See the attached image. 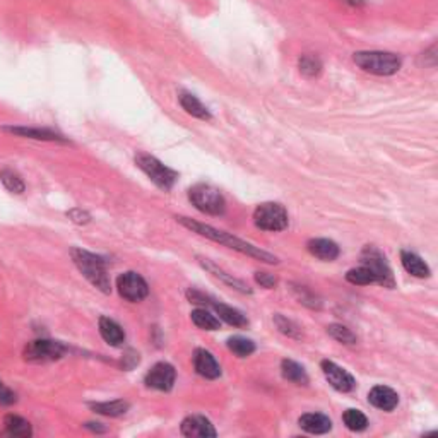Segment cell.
I'll use <instances>...</instances> for the list:
<instances>
[{
  "label": "cell",
  "instance_id": "6da1fadb",
  "mask_svg": "<svg viewBox=\"0 0 438 438\" xmlns=\"http://www.w3.org/2000/svg\"><path fill=\"white\" fill-rule=\"evenodd\" d=\"M177 221H178L180 224H183V226H185L187 230L192 231V233H197V235H201V237H205V238L212 240V242H218V243H221V245L228 247V249L237 250V252L243 253V256L253 257V259H259L262 262H267V264H278V259H276L274 256H271V253H269V252H264V250L257 249V247L250 245V243L243 242V240L233 237V235L224 233V231L216 230V228L208 226V224L197 223V221H194V219H190V218H183V216H180V218H177Z\"/></svg>",
  "mask_w": 438,
  "mask_h": 438
},
{
  "label": "cell",
  "instance_id": "7a4b0ae2",
  "mask_svg": "<svg viewBox=\"0 0 438 438\" xmlns=\"http://www.w3.org/2000/svg\"><path fill=\"white\" fill-rule=\"evenodd\" d=\"M70 256H72L74 264L79 269L81 274L84 276L96 290H100L101 293L108 295L111 291L110 278H108L107 271V260L103 257L96 256V253L88 252V250L82 249H72L70 250Z\"/></svg>",
  "mask_w": 438,
  "mask_h": 438
},
{
  "label": "cell",
  "instance_id": "3957f363",
  "mask_svg": "<svg viewBox=\"0 0 438 438\" xmlns=\"http://www.w3.org/2000/svg\"><path fill=\"white\" fill-rule=\"evenodd\" d=\"M353 60L359 69L375 76H392L400 69V58L391 52H358Z\"/></svg>",
  "mask_w": 438,
  "mask_h": 438
},
{
  "label": "cell",
  "instance_id": "277c9868",
  "mask_svg": "<svg viewBox=\"0 0 438 438\" xmlns=\"http://www.w3.org/2000/svg\"><path fill=\"white\" fill-rule=\"evenodd\" d=\"M189 199L196 205V209L205 212V214L219 216L226 209V202H224V197L221 196L219 190L211 185H204V183L192 187L189 190Z\"/></svg>",
  "mask_w": 438,
  "mask_h": 438
},
{
  "label": "cell",
  "instance_id": "5b68a950",
  "mask_svg": "<svg viewBox=\"0 0 438 438\" xmlns=\"http://www.w3.org/2000/svg\"><path fill=\"white\" fill-rule=\"evenodd\" d=\"M136 164L148 175L149 180L152 183L159 187L163 190H170L171 187L177 182V173L173 170H170L168 166H164L159 159H156L155 156L146 155V152H139L136 156Z\"/></svg>",
  "mask_w": 438,
  "mask_h": 438
},
{
  "label": "cell",
  "instance_id": "8992f818",
  "mask_svg": "<svg viewBox=\"0 0 438 438\" xmlns=\"http://www.w3.org/2000/svg\"><path fill=\"white\" fill-rule=\"evenodd\" d=\"M253 223L264 231H283L288 228V212L278 202H265L253 212Z\"/></svg>",
  "mask_w": 438,
  "mask_h": 438
},
{
  "label": "cell",
  "instance_id": "52a82bcc",
  "mask_svg": "<svg viewBox=\"0 0 438 438\" xmlns=\"http://www.w3.org/2000/svg\"><path fill=\"white\" fill-rule=\"evenodd\" d=\"M67 347L63 346L58 341H50V339H36L31 343L26 344L24 347V359L35 363H47V361H55L60 359L65 354Z\"/></svg>",
  "mask_w": 438,
  "mask_h": 438
},
{
  "label": "cell",
  "instance_id": "ba28073f",
  "mask_svg": "<svg viewBox=\"0 0 438 438\" xmlns=\"http://www.w3.org/2000/svg\"><path fill=\"white\" fill-rule=\"evenodd\" d=\"M361 265H365L372 272L375 283L385 288H394V276L379 250H375L373 247H366L361 253Z\"/></svg>",
  "mask_w": 438,
  "mask_h": 438
},
{
  "label": "cell",
  "instance_id": "9c48e42d",
  "mask_svg": "<svg viewBox=\"0 0 438 438\" xmlns=\"http://www.w3.org/2000/svg\"><path fill=\"white\" fill-rule=\"evenodd\" d=\"M118 295L127 302H142L149 295V286L137 272H123L117 279Z\"/></svg>",
  "mask_w": 438,
  "mask_h": 438
},
{
  "label": "cell",
  "instance_id": "30bf717a",
  "mask_svg": "<svg viewBox=\"0 0 438 438\" xmlns=\"http://www.w3.org/2000/svg\"><path fill=\"white\" fill-rule=\"evenodd\" d=\"M175 379H177V372H175L173 366L170 363H156L151 370L146 375V385L149 389H155V391L161 392H168L173 389Z\"/></svg>",
  "mask_w": 438,
  "mask_h": 438
},
{
  "label": "cell",
  "instance_id": "8fae6325",
  "mask_svg": "<svg viewBox=\"0 0 438 438\" xmlns=\"http://www.w3.org/2000/svg\"><path fill=\"white\" fill-rule=\"evenodd\" d=\"M322 372H324L325 379H327L329 384H331L332 387L339 392H351L354 389V385H357L353 375L347 373L344 368H341V366L336 365L334 361H327V359L322 361Z\"/></svg>",
  "mask_w": 438,
  "mask_h": 438
},
{
  "label": "cell",
  "instance_id": "7c38bea8",
  "mask_svg": "<svg viewBox=\"0 0 438 438\" xmlns=\"http://www.w3.org/2000/svg\"><path fill=\"white\" fill-rule=\"evenodd\" d=\"M182 435L189 438H208V437H216L218 432L214 430V426L211 425L208 418L204 416H189L183 419L182 423Z\"/></svg>",
  "mask_w": 438,
  "mask_h": 438
},
{
  "label": "cell",
  "instance_id": "4fadbf2b",
  "mask_svg": "<svg viewBox=\"0 0 438 438\" xmlns=\"http://www.w3.org/2000/svg\"><path fill=\"white\" fill-rule=\"evenodd\" d=\"M368 400L373 407L382 411H394L399 404L398 392L392 391L391 387H384V385H377L370 391Z\"/></svg>",
  "mask_w": 438,
  "mask_h": 438
},
{
  "label": "cell",
  "instance_id": "5bb4252c",
  "mask_svg": "<svg viewBox=\"0 0 438 438\" xmlns=\"http://www.w3.org/2000/svg\"><path fill=\"white\" fill-rule=\"evenodd\" d=\"M194 366H196V372L199 373L201 377H204V379L214 380L221 375L219 363L205 350L196 351V354H194Z\"/></svg>",
  "mask_w": 438,
  "mask_h": 438
},
{
  "label": "cell",
  "instance_id": "9a60e30c",
  "mask_svg": "<svg viewBox=\"0 0 438 438\" xmlns=\"http://www.w3.org/2000/svg\"><path fill=\"white\" fill-rule=\"evenodd\" d=\"M3 130L13 136L26 137V139L35 141H50V142H65L62 136L52 132L48 129H35V127H3Z\"/></svg>",
  "mask_w": 438,
  "mask_h": 438
},
{
  "label": "cell",
  "instance_id": "2e32d148",
  "mask_svg": "<svg viewBox=\"0 0 438 438\" xmlns=\"http://www.w3.org/2000/svg\"><path fill=\"white\" fill-rule=\"evenodd\" d=\"M298 423L305 432L313 433V435H324V433L331 432V428H332L331 419L325 416V414H320V413L303 414Z\"/></svg>",
  "mask_w": 438,
  "mask_h": 438
},
{
  "label": "cell",
  "instance_id": "e0dca14e",
  "mask_svg": "<svg viewBox=\"0 0 438 438\" xmlns=\"http://www.w3.org/2000/svg\"><path fill=\"white\" fill-rule=\"evenodd\" d=\"M308 252L320 260H336L339 257V247L332 240L317 238L308 242Z\"/></svg>",
  "mask_w": 438,
  "mask_h": 438
},
{
  "label": "cell",
  "instance_id": "ac0fdd59",
  "mask_svg": "<svg viewBox=\"0 0 438 438\" xmlns=\"http://www.w3.org/2000/svg\"><path fill=\"white\" fill-rule=\"evenodd\" d=\"M100 334L104 339V343L110 346H120L125 341V332L120 327L115 320L108 319V317H101L100 319Z\"/></svg>",
  "mask_w": 438,
  "mask_h": 438
},
{
  "label": "cell",
  "instance_id": "d6986e66",
  "mask_svg": "<svg viewBox=\"0 0 438 438\" xmlns=\"http://www.w3.org/2000/svg\"><path fill=\"white\" fill-rule=\"evenodd\" d=\"M400 262H402V267L409 272L414 278H428L430 276V267L425 264V260L421 257L416 256L413 252H407L402 250L400 252Z\"/></svg>",
  "mask_w": 438,
  "mask_h": 438
},
{
  "label": "cell",
  "instance_id": "ffe728a7",
  "mask_svg": "<svg viewBox=\"0 0 438 438\" xmlns=\"http://www.w3.org/2000/svg\"><path fill=\"white\" fill-rule=\"evenodd\" d=\"M209 305H212V308H214V312L218 313L221 320L233 325V327H245V325L249 324V320L245 319V315H243L240 310L233 308V306H228V305H224V303H214V302H209Z\"/></svg>",
  "mask_w": 438,
  "mask_h": 438
},
{
  "label": "cell",
  "instance_id": "44dd1931",
  "mask_svg": "<svg viewBox=\"0 0 438 438\" xmlns=\"http://www.w3.org/2000/svg\"><path fill=\"white\" fill-rule=\"evenodd\" d=\"M3 425H6L7 435H10V437L28 438L33 435V430H31V425H29V421H26V419L21 416H16V414H7L6 419H3Z\"/></svg>",
  "mask_w": 438,
  "mask_h": 438
},
{
  "label": "cell",
  "instance_id": "7402d4cb",
  "mask_svg": "<svg viewBox=\"0 0 438 438\" xmlns=\"http://www.w3.org/2000/svg\"><path fill=\"white\" fill-rule=\"evenodd\" d=\"M180 104H182L183 110H185L189 115H192V117L201 118V120H211V114H209L208 108H205L204 104H202L194 95L182 93V95H180Z\"/></svg>",
  "mask_w": 438,
  "mask_h": 438
},
{
  "label": "cell",
  "instance_id": "603a6c76",
  "mask_svg": "<svg viewBox=\"0 0 438 438\" xmlns=\"http://www.w3.org/2000/svg\"><path fill=\"white\" fill-rule=\"evenodd\" d=\"M281 373H283L284 379L293 382L297 385L308 384V375H306L305 368L302 365H298V363L291 361V359H284L281 363Z\"/></svg>",
  "mask_w": 438,
  "mask_h": 438
},
{
  "label": "cell",
  "instance_id": "cb8c5ba5",
  "mask_svg": "<svg viewBox=\"0 0 438 438\" xmlns=\"http://www.w3.org/2000/svg\"><path fill=\"white\" fill-rule=\"evenodd\" d=\"M129 402H125V400H111V402H95L91 404V409L95 411V413L98 414H103V416H122V414H125L127 411H129Z\"/></svg>",
  "mask_w": 438,
  "mask_h": 438
},
{
  "label": "cell",
  "instance_id": "d4e9b609",
  "mask_svg": "<svg viewBox=\"0 0 438 438\" xmlns=\"http://www.w3.org/2000/svg\"><path fill=\"white\" fill-rule=\"evenodd\" d=\"M192 317V322L197 325L199 329H204V331H218L221 327L219 319H216L211 312L204 308H197L190 313Z\"/></svg>",
  "mask_w": 438,
  "mask_h": 438
},
{
  "label": "cell",
  "instance_id": "484cf974",
  "mask_svg": "<svg viewBox=\"0 0 438 438\" xmlns=\"http://www.w3.org/2000/svg\"><path fill=\"white\" fill-rule=\"evenodd\" d=\"M228 347L231 353L237 354L238 358H247L256 351V344L250 339L242 338V336H235V338L228 339Z\"/></svg>",
  "mask_w": 438,
  "mask_h": 438
},
{
  "label": "cell",
  "instance_id": "4316f807",
  "mask_svg": "<svg viewBox=\"0 0 438 438\" xmlns=\"http://www.w3.org/2000/svg\"><path fill=\"white\" fill-rule=\"evenodd\" d=\"M0 182H2L3 187L13 194H22L26 190L24 180H22L14 170L0 171Z\"/></svg>",
  "mask_w": 438,
  "mask_h": 438
},
{
  "label": "cell",
  "instance_id": "83f0119b",
  "mask_svg": "<svg viewBox=\"0 0 438 438\" xmlns=\"http://www.w3.org/2000/svg\"><path fill=\"white\" fill-rule=\"evenodd\" d=\"M344 425L351 430V432H363V430L368 426V419H366L365 414L358 409H347L344 413Z\"/></svg>",
  "mask_w": 438,
  "mask_h": 438
},
{
  "label": "cell",
  "instance_id": "f1b7e54d",
  "mask_svg": "<svg viewBox=\"0 0 438 438\" xmlns=\"http://www.w3.org/2000/svg\"><path fill=\"white\" fill-rule=\"evenodd\" d=\"M201 262H202V265H204V267L208 269L209 272H212V274L216 276V278H221V279L224 281V283H228V284H230V286L237 288V290H238V291H242V293H250V290H249V288L245 286V284L242 283V281L235 279L233 276H228L226 272L221 271V269L216 267V265H214V264H211V262H209V260H201Z\"/></svg>",
  "mask_w": 438,
  "mask_h": 438
},
{
  "label": "cell",
  "instance_id": "f546056e",
  "mask_svg": "<svg viewBox=\"0 0 438 438\" xmlns=\"http://www.w3.org/2000/svg\"><path fill=\"white\" fill-rule=\"evenodd\" d=\"M299 70H302L303 76L317 77L322 72L320 60L313 57V55H303V57L299 58Z\"/></svg>",
  "mask_w": 438,
  "mask_h": 438
},
{
  "label": "cell",
  "instance_id": "4dcf8cb0",
  "mask_svg": "<svg viewBox=\"0 0 438 438\" xmlns=\"http://www.w3.org/2000/svg\"><path fill=\"white\" fill-rule=\"evenodd\" d=\"M346 279L350 281L351 284H361V286H365V284L375 283V278H373V274L365 267V265H359V267H357V269H351V271H347Z\"/></svg>",
  "mask_w": 438,
  "mask_h": 438
},
{
  "label": "cell",
  "instance_id": "1f68e13d",
  "mask_svg": "<svg viewBox=\"0 0 438 438\" xmlns=\"http://www.w3.org/2000/svg\"><path fill=\"white\" fill-rule=\"evenodd\" d=\"M327 332L336 341H339V343H343V344H354L357 343V336H354L353 332L350 331V329L344 327V325H339V324L329 325Z\"/></svg>",
  "mask_w": 438,
  "mask_h": 438
},
{
  "label": "cell",
  "instance_id": "d6a6232c",
  "mask_svg": "<svg viewBox=\"0 0 438 438\" xmlns=\"http://www.w3.org/2000/svg\"><path fill=\"white\" fill-rule=\"evenodd\" d=\"M274 322H276V325H278V329H279L281 332H283V334L290 336V338H299L298 327L293 324V322L286 320V319H284V317H281V315H276Z\"/></svg>",
  "mask_w": 438,
  "mask_h": 438
},
{
  "label": "cell",
  "instance_id": "836d02e7",
  "mask_svg": "<svg viewBox=\"0 0 438 438\" xmlns=\"http://www.w3.org/2000/svg\"><path fill=\"white\" fill-rule=\"evenodd\" d=\"M16 400H17L16 394H14V392L10 391V389L7 387L2 380H0V404H2V406H13Z\"/></svg>",
  "mask_w": 438,
  "mask_h": 438
},
{
  "label": "cell",
  "instance_id": "e575fe53",
  "mask_svg": "<svg viewBox=\"0 0 438 438\" xmlns=\"http://www.w3.org/2000/svg\"><path fill=\"white\" fill-rule=\"evenodd\" d=\"M256 281L262 288H267V290H271V288L278 284V279L272 274H267V272H256Z\"/></svg>",
  "mask_w": 438,
  "mask_h": 438
},
{
  "label": "cell",
  "instance_id": "d590c367",
  "mask_svg": "<svg viewBox=\"0 0 438 438\" xmlns=\"http://www.w3.org/2000/svg\"><path fill=\"white\" fill-rule=\"evenodd\" d=\"M67 216H69L76 224H88L89 221H91V216L86 211H82V209H72V211L67 212Z\"/></svg>",
  "mask_w": 438,
  "mask_h": 438
},
{
  "label": "cell",
  "instance_id": "8d00e7d4",
  "mask_svg": "<svg viewBox=\"0 0 438 438\" xmlns=\"http://www.w3.org/2000/svg\"><path fill=\"white\" fill-rule=\"evenodd\" d=\"M344 2L351 3V6H363V3H365V0H344Z\"/></svg>",
  "mask_w": 438,
  "mask_h": 438
}]
</instances>
